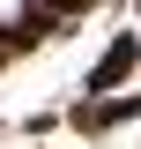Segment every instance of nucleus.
I'll return each instance as SVG.
<instances>
[{"label": "nucleus", "mask_w": 141, "mask_h": 149, "mask_svg": "<svg viewBox=\"0 0 141 149\" xmlns=\"http://www.w3.org/2000/svg\"><path fill=\"white\" fill-rule=\"evenodd\" d=\"M22 8H30V0H0V30H15V22H22Z\"/></svg>", "instance_id": "nucleus-1"}]
</instances>
